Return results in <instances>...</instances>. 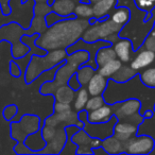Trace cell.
I'll list each match as a JSON object with an SVG mask.
<instances>
[{"mask_svg":"<svg viewBox=\"0 0 155 155\" xmlns=\"http://www.w3.org/2000/svg\"><path fill=\"white\" fill-rule=\"evenodd\" d=\"M25 144L30 149L31 151H33L34 154H38L39 151H41L46 147L47 142L45 141V139L41 136V130H38L35 133H32L30 135H28L25 139Z\"/></svg>","mask_w":155,"mask_h":155,"instance_id":"obj_22","label":"cell"},{"mask_svg":"<svg viewBox=\"0 0 155 155\" xmlns=\"http://www.w3.org/2000/svg\"><path fill=\"white\" fill-rule=\"evenodd\" d=\"M75 2H80V1H82V0H74Z\"/></svg>","mask_w":155,"mask_h":155,"instance_id":"obj_53","label":"cell"},{"mask_svg":"<svg viewBox=\"0 0 155 155\" xmlns=\"http://www.w3.org/2000/svg\"><path fill=\"white\" fill-rule=\"evenodd\" d=\"M18 114V106L16 104H9L2 110V116L5 120L12 121V119Z\"/></svg>","mask_w":155,"mask_h":155,"instance_id":"obj_37","label":"cell"},{"mask_svg":"<svg viewBox=\"0 0 155 155\" xmlns=\"http://www.w3.org/2000/svg\"><path fill=\"white\" fill-rule=\"evenodd\" d=\"M13 150L16 154H20V155H22V154H34L33 151H31L30 149L25 144V142H17V143L14 146Z\"/></svg>","mask_w":155,"mask_h":155,"instance_id":"obj_41","label":"cell"},{"mask_svg":"<svg viewBox=\"0 0 155 155\" xmlns=\"http://www.w3.org/2000/svg\"><path fill=\"white\" fill-rule=\"evenodd\" d=\"M138 73H139L138 71L134 70L127 64H122L120 66V68L113 74V77L110 78V80H113L114 82L117 83H124L127 81H130L131 79H133Z\"/></svg>","mask_w":155,"mask_h":155,"instance_id":"obj_23","label":"cell"},{"mask_svg":"<svg viewBox=\"0 0 155 155\" xmlns=\"http://www.w3.org/2000/svg\"><path fill=\"white\" fill-rule=\"evenodd\" d=\"M117 2L118 0H99L97 2L91 3L94 17L96 19H103L105 17H108L117 7Z\"/></svg>","mask_w":155,"mask_h":155,"instance_id":"obj_19","label":"cell"},{"mask_svg":"<svg viewBox=\"0 0 155 155\" xmlns=\"http://www.w3.org/2000/svg\"><path fill=\"white\" fill-rule=\"evenodd\" d=\"M20 1H21V3H25V2H27L28 0H20Z\"/></svg>","mask_w":155,"mask_h":155,"instance_id":"obj_51","label":"cell"},{"mask_svg":"<svg viewBox=\"0 0 155 155\" xmlns=\"http://www.w3.org/2000/svg\"><path fill=\"white\" fill-rule=\"evenodd\" d=\"M67 85H68L69 87H70L71 89H73V91H77L78 89H80L81 87H82V85H81V83L79 82V80H78L77 78V74H72L70 78H69L68 82H67Z\"/></svg>","mask_w":155,"mask_h":155,"instance_id":"obj_44","label":"cell"},{"mask_svg":"<svg viewBox=\"0 0 155 155\" xmlns=\"http://www.w3.org/2000/svg\"><path fill=\"white\" fill-rule=\"evenodd\" d=\"M102 96L106 103L110 104L130 98L140 100V114H143L147 110H153V105L155 103V88L146 86L140 81L139 73L124 83H117L108 79L107 87Z\"/></svg>","mask_w":155,"mask_h":155,"instance_id":"obj_2","label":"cell"},{"mask_svg":"<svg viewBox=\"0 0 155 155\" xmlns=\"http://www.w3.org/2000/svg\"><path fill=\"white\" fill-rule=\"evenodd\" d=\"M134 5L140 11L146 12L147 14L151 13L155 9V0H133Z\"/></svg>","mask_w":155,"mask_h":155,"instance_id":"obj_34","label":"cell"},{"mask_svg":"<svg viewBox=\"0 0 155 155\" xmlns=\"http://www.w3.org/2000/svg\"><path fill=\"white\" fill-rule=\"evenodd\" d=\"M44 124L37 115L25 114L18 121H12L10 124V135L16 142H24L26 137L41 130Z\"/></svg>","mask_w":155,"mask_h":155,"instance_id":"obj_8","label":"cell"},{"mask_svg":"<svg viewBox=\"0 0 155 155\" xmlns=\"http://www.w3.org/2000/svg\"><path fill=\"white\" fill-rule=\"evenodd\" d=\"M140 81L146 86L150 88H155V64L139 72Z\"/></svg>","mask_w":155,"mask_h":155,"instance_id":"obj_32","label":"cell"},{"mask_svg":"<svg viewBox=\"0 0 155 155\" xmlns=\"http://www.w3.org/2000/svg\"><path fill=\"white\" fill-rule=\"evenodd\" d=\"M108 79L100 74L98 71L94 73L89 82L87 83L86 88L88 91L89 96H101L105 91L106 87H107Z\"/></svg>","mask_w":155,"mask_h":155,"instance_id":"obj_17","label":"cell"},{"mask_svg":"<svg viewBox=\"0 0 155 155\" xmlns=\"http://www.w3.org/2000/svg\"><path fill=\"white\" fill-rule=\"evenodd\" d=\"M9 69H10V74L13 78H20L22 75V70L20 68V66L18 65V63L15 60L10 61L9 64Z\"/></svg>","mask_w":155,"mask_h":155,"instance_id":"obj_39","label":"cell"},{"mask_svg":"<svg viewBox=\"0 0 155 155\" xmlns=\"http://www.w3.org/2000/svg\"><path fill=\"white\" fill-rule=\"evenodd\" d=\"M71 141L77 144V154H93V149L101 147L102 140L91 137L83 129H80L71 137Z\"/></svg>","mask_w":155,"mask_h":155,"instance_id":"obj_12","label":"cell"},{"mask_svg":"<svg viewBox=\"0 0 155 155\" xmlns=\"http://www.w3.org/2000/svg\"><path fill=\"white\" fill-rule=\"evenodd\" d=\"M74 17H75L74 14H71V15H69V16H63V15H60V14L55 13V12L51 11L50 13H48L47 15L45 16V20H46L47 26L49 27V26H51V25L61 21V20L67 19V18H74Z\"/></svg>","mask_w":155,"mask_h":155,"instance_id":"obj_35","label":"cell"},{"mask_svg":"<svg viewBox=\"0 0 155 155\" xmlns=\"http://www.w3.org/2000/svg\"><path fill=\"white\" fill-rule=\"evenodd\" d=\"M101 147L107 152V154L114 155L124 153V142L117 138L114 134L102 140Z\"/></svg>","mask_w":155,"mask_h":155,"instance_id":"obj_20","label":"cell"},{"mask_svg":"<svg viewBox=\"0 0 155 155\" xmlns=\"http://www.w3.org/2000/svg\"><path fill=\"white\" fill-rule=\"evenodd\" d=\"M112 46L115 50L117 58L120 60L122 64H129L136 53V51L133 49L132 41L127 37H119Z\"/></svg>","mask_w":155,"mask_h":155,"instance_id":"obj_14","label":"cell"},{"mask_svg":"<svg viewBox=\"0 0 155 155\" xmlns=\"http://www.w3.org/2000/svg\"><path fill=\"white\" fill-rule=\"evenodd\" d=\"M155 64V52L150 51L148 49L140 47L139 49L136 50L135 55L133 56L132 61L130 62V66L134 70L140 72L143 69L152 66Z\"/></svg>","mask_w":155,"mask_h":155,"instance_id":"obj_13","label":"cell"},{"mask_svg":"<svg viewBox=\"0 0 155 155\" xmlns=\"http://www.w3.org/2000/svg\"><path fill=\"white\" fill-rule=\"evenodd\" d=\"M89 25V20L78 17L61 20L48 27L47 30L36 38L35 45L46 51L66 49L78 39L82 38L83 33Z\"/></svg>","mask_w":155,"mask_h":155,"instance_id":"obj_1","label":"cell"},{"mask_svg":"<svg viewBox=\"0 0 155 155\" xmlns=\"http://www.w3.org/2000/svg\"><path fill=\"white\" fill-rule=\"evenodd\" d=\"M96 71L97 70H96L95 68H93L91 66L82 65V66L79 67V69L77 70L75 74H77L78 80L81 83V85H82V86H86L87 83L89 82V80L91 79V77H93Z\"/></svg>","mask_w":155,"mask_h":155,"instance_id":"obj_31","label":"cell"},{"mask_svg":"<svg viewBox=\"0 0 155 155\" xmlns=\"http://www.w3.org/2000/svg\"><path fill=\"white\" fill-rule=\"evenodd\" d=\"M67 141V135L64 127H56V133L50 141L46 143V147L38 154H60Z\"/></svg>","mask_w":155,"mask_h":155,"instance_id":"obj_15","label":"cell"},{"mask_svg":"<svg viewBox=\"0 0 155 155\" xmlns=\"http://www.w3.org/2000/svg\"><path fill=\"white\" fill-rule=\"evenodd\" d=\"M41 136L45 139L46 142L50 141V140L53 138V136L56 133V127H52V125H48V124H43L41 127Z\"/></svg>","mask_w":155,"mask_h":155,"instance_id":"obj_38","label":"cell"},{"mask_svg":"<svg viewBox=\"0 0 155 155\" xmlns=\"http://www.w3.org/2000/svg\"><path fill=\"white\" fill-rule=\"evenodd\" d=\"M72 108L71 104L69 103H64V102H58V101H54V105H53V110L55 113H62V112H66Z\"/></svg>","mask_w":155,"mask_h":155,"instance_id":"obj_43","label":"cell"},{"mask_svg":"<svg viewBox=\"0 0 155 155\" xmlns=\"http://www.w3.org/2000/svg\"><path fill=\"white\" fill-rule=\"evenodd\" d=\"M48 26L46 24V20L44 16H37L33 15L32 19H31L30 27L26 29L27 34L32 35V34H43L46 30H47Z\"/></svg>","mask_w":155,"mask_h":155,"instance_id":"obj_27","label":"cell"},{"mask_svg":"<svg viewBox=\"0 0 155 155\" xmlns=\"http://www.w3.org/2000/svg\"><path fill=\"white\" fill-rule=\"evenodd\" d=\"M11 0H0V10L3 16H10L12 14Z\"/></svg>","mask_w":155,"mask_h":155,"instance_id":"obj_42","label":"cell"},{"mask_svg":"<svg viewBox=\"0 0 155 155\" xmlns=\"http://www.w3.org/2000/svg\"><path fill=\"white\" fill-rule=\"evenodd\" d=\"M105 103L106 102L102 95L101 96H91L86 103V106H85V110H86L87 112H91V110H97V108L104 105Z\"/></svg>","mask_w":155,"mask_h":155,"instance_id":"obj_33","label":"cell"},{"mask_svg":"<svg viewBox=\"0 0 155 155\" xmlns=\"http://www.w3.org/2000/svg\"><path fill=\"white\" fill-rule=\"evenodd\" d=\"M44 124L52 125V127H64L67 125H78L81 129H83V122L78 117V112H75L73 108L66 112L62 113H55L48 116L45 120L43 121Z\"/></svg>","mask_w":155,"mask_h":155,"instance_id":"obj_11","label":"cell"},{"mask_svg":"<svg viewBox=\"0 0 155 155\" xmlns=\"http://www.w3.org/2000/svg\"><path fill=\"white\" fill-rule=\"evenodd\" d=\"M150 33H152V34L155 35V20H154V22H153V26H152V29H151Z\"/></svg>","mask_w":155,"mask_h":155,"instance_id":"obj_47","label":"cell"},{"mask_svg":"<svg viewBox=\"0 0 155 155\" xmlns=\"http://www.w3.org/2000/svg\"><path fill=\"white\" fill-rule=\"evenodd\" d=\"M114 115L117 117L118 121L131 122L139 127L144 121V117L140 114L141 102L135 98H130L122 101L115 102L112 104Z\"/></svg>","mask_w":155,"mask_h":155,"instance_id":"obj_7","label":"cell"},{"mask_svg":"<svg viewBox=\"0 0 155 155\" xmlns=\"http://www.w3.org/2000/svg\"><path fill=\"white\" fill-rule=\"evenodd\" d=\"M73 14L75 15V17L82 18V19H91L94 17V11L91 3H85V2H77L74 8Z\"/></svg>","mask_w":155,"mask_h":155,"instance_id":"obj_30","label":"cell"},{"mask_svg":"<svg viewBox=\"0 0 155 155\" xmlns=\"http://www.w3.org/2000/svg\"><path fill=\"white\" fill-rule=\"evenodd\" d=\"M54 1H55V0H48L47 3H48V5H51V7H52V5H53V3H54Z\"/></svg>","mask_w":155,"mask_h":155,"instance_id":"obj_48","label":"cell"},{"mask_svg":"<svg viewBox=\"0 0 155 155\" xmlns=\"http://www.w3.org/2000/svg\"><path fill=\"white\" fill-rule=\"evenodd\" d=\"M74 96H75V91L71 89L67 84L56 88V91L53 94L54 101L64 102V103H69V104L72 103L73 99H74Z\"/></svg>","mask_w":155,"mask_h":155,"instance_id":"obj_25","label":"cell"},{"mask_svg":"<svg viewBox=\"0 0 155 155\" xmlns=\"http://www.w3.org/2000/svg\"><path fill=\"white\" fill-rule=\"evenodd\" d=\"M113 115H114L113 105L110 103H105L97 110H91L87 113V120L91 123L106 122L112 118Z\"/></svg>","mask_w":155,"mask_h":155,"instance_id":"obj_18","label":"cell"},{"mask_svg":"<svg viewBox=\"0 0 155 155\" xmlns=\"http://www.w3.org/2000/svg\"><path fill=\"white\" fill-rule=\"evenodd\" d=\"M121 65H122V62L116 58H114V60L110 61V62L105 63V64L102 65V66H99L97 71L100 74L103 75V77L107 78V79H110V78L113 77V74L120 68Z\"/></svg>","mask_w":155,"mask_h":155,"instance_id":"obj_29","label":"cell"},{"mask_svg":"<svg viewBox=\"0 0 155 155\" xmlns=\"http://www.w3.org/2000/svg\"><path fill=\"white\" fill-rule=\"evenodd\" d=\"M141 47L144 48V49L150 50V51L155 52V35L152 34V33H149L146 36V38H144Z\"/></svg>","mask_w":155,"mask_h":155,"instance_id":"obj_40","label":"cell"},{"mask_svg":"<svg viewBox=\"0 0 155 155\" xmlns=\"http://www.w3.org/2000/svg\"><path fill=\"white\" fill-rule=\"evenodd\" d=\"M122 27L115 25L108 17L103 19H97L91 24L82 35V39L87 43L97 41H106L114 44L119 38V32Z\"/></svg>","mask_w":155,"mask_h":155,"instance_id":"obj_6","label":"cell"},{"mask_svg":"<svg viewBox=\"0 0 155 155\" xmlns=\"http://www.w3.org/2000/svg\"><path fill=\"white\" fill-rule=\"evenodd\" d=\"M88 58L89 54L86 50H78L73 53L68 54L65 62L58 67L53 80L45 81L41 85L38 89L39 94L43 96L53 95L56 88L67 84L69 78L74 74L79 67L84 65L88 61Z\"/></svg>","mask_w":155,"mask_h":155,"instance_id":"obj_3","label":"cell"},{"mask_svg":"<svg viewBox=\"0 0 155 155\" xmlns=\"http://www.w3.org/2000/svg\"><path fill=\"white\" fill-rule=\"evenodd\" d=\"M52 11V7L47 2H35L33 5V14L37 16H44L45 17L48 13Z\"/></svg>","mask_w":155,"mask_h":155,"instance_id":"obj_36","label":"cell"},{"mask_svg":"<svg viewBox=\"0 0 155 155\" xmlns=\"http://www.w3.org/2000/svg\"><path fill=\"white\" fill-rule=\"evenodd\" d=\"M25 34H27L26 29L17 21L12 20L0 27V43L8 41L11 44V55L14 60L22 58L30 51V47L21 41Z\"/></svg>","mask_w":155,"mask_h":155,"instance_id":"obj_5","label":"cell"},{"mask_svg":"<svg viewBox=\"0 0 155 155\" xmlns=\"http://www.w3.org/2000/svg\"><path fill=\"white\" fill-rule=\"evenodd\" d=\"M142 115H143L144 119H151L154 115V112H153V110H147Z\"/></svg>","mask_w":155,"mask_h":155,"instance_id":"obj_46","label":"cell"},{"mask_svg":"<svg viewBox=\"0 0 155 155\" xmlns=\"http://www.w3.org/2000/svg\"><path fill=\"white\" fill-rule=\"evenodd\" d=\"M67 55L68 53L66 49L51 50V51H48L45 55L33 54L25 69L24 78L26 84H32L44 72L64 63Z\"/></svg>","mask_w":155,"mask_h":155,"instance_id":"obj_4","label":"cell"},{"mask_svg":"<svg viewBox=\"0 0 155 155\" xmlns=\"http://www.w3.org/2000/svg\"><path fill=\"white\" fill-rule=\"evenodd\" d=\"M116 58L117 56L113 46H106V47L100 48L97 51V54H96V63H97L98 67H99Z\"/></svg>","mask_w":155,"mask_h":155,"instance_id":"obj_28","label":"cell"},{"mask_svg":"<svg viewBox=\"0 0 155 155\" xmlns=\"http://www.w3.org/2000/svg\"><path fill=\"white\" fill-rule=\"evenodd\" d=\"M48 0H34V2H47Z\"/></svg>","mask_w":155,"mask_h":155,"instance_id":"obj_49","label":"cell"},{"mask_svg":"<svg viewBox=\"0 0 155 155\" xmlns=\"http://www.w3.org/2000/svg\"><path fill=\"white\" fill-rule=\"evenodd\" d=\"M74 0H55L52 5V11L63 16H69L73 14L75 8Z\"/></svg>","mask_w":155,"mask_h":155,"instance_id":"obj_24","label":"cell"},{"mask_svg":"<svg viewBox=\"0 0 155 155\" xmlns=\"http://www.w3.org/2000/svg\"><path fill=\"white\" fill-rule=\"evenodd\" d=\"M110 20L114 22L115 25L120 27H124L125 25L129 22L130 18H131V10L125 5H120V7H116L114 11L110 13L108 16Z\"/></svg>","mask_w":155,"mask_h":155,"instance_id":"obj_21","label":"cell"},{"mask_svg":"<svg viewBox=\"0 0 155 155\" xmlns=\"http://www.w3.org/2000/svg\"><path fill=\"white\" fill-rule=\"evenodd\" d=\"M97 1H99V0H91V3H95V2H97Z\"/></svg>","mask_w":155,"mask_h":155,"instance_id":"obj_50","label":"cell"},{"mask_svg":"<svg viewBox=\"0 0 155 155\" xmlns=\"http://www.w3.org/2000/svg\"><path fill=\"white\" fill-rule=\"evenodd\" d=\"M153 112H154V114H155V103H154V105H153Z\"/></svg>","mask_w":155,"mask_h":155,"instance_id":"obj_52","label":"cell"},{"mask_svg":"<svg viewBox=\"0 0 155 155\" xmlns=\"http://www.w3.org/2000/svg\"><path fill=\"white\" fill-rule=\"evenodd\" d=\"M155 140L150 135H135L124 143V153L132 155L152 154Z\"/></svg>","mask_w":155,"mask_h":155,"instance_id":"obj_10","label":"cell"},{"mask_svg":"<svg viewBox=\"0 0 155 155\" xmlns=\"http://www.w3.org/2000/svg\"><path fill=\"white\" fill-rule=\"evenodd\" d=\"M93 154H104V155H106L107 154V152H106L102 147H98V148L93 149Z\"/></svg>","mask_w":155,"mask_h":155,"instance_id":"obj_45","label":"cell"},{"mask_svg":"<svg viewBox=\"0 0 155 155\" xmlns=\"http://www.w3.org/2000/svg\"><path fill=\"white\" fill-rule=\"evenodd\" d=\"M89 94L87 91L86 86H82L80 89H78L75 91V96L74 99L72 101V108L75 110V112H80V110H85V106H86V103L89 99Z\"/></svg>","mask_w":155,"mask_h":155,"instance_id":"obj_26","label":"cell"},{"mask_svg":"<svg viewBox=\"0 0 155 155\" xmlns=\"http://www.w3.org/2000/svg\"><path fill=\"white\" fill-rule=\"evenodd\" d=\"M87 113L88 112L86 110L78 112V117L83 122V130L87 134H89L91 137L99 138L101 140L105 139L108 136L114 134V127L117 121H118V119H117V117L115 115H113L112 118L108 121H106V122L91 123L87 120Z\"/></svg>","mask_w":155,"mask_h":155,"instance_id":"obj_9","label":"cell"},{"mask_svg":"<svg viewBox=\"0 0 155 155\" xmlns=\"http://www.w3.org/2000/svg\"><path fill=\"white\" fill-rule=\"evenodd\" d=\"M138 129H139L138 125L133 124L131 122L117 121L114 127V135L125 143L127 140H130L135 135H137Z\"/></svg>","mask_w":155,"mask_h":155,"instance_id":"obj_16","label":"cell"}]
</instances>
